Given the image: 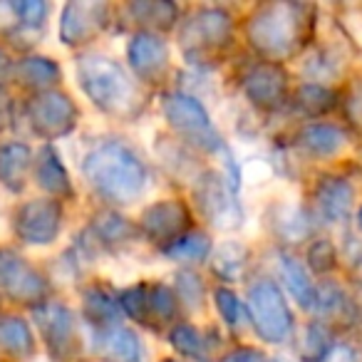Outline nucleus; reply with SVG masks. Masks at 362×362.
<instances>
[{
	"label": "nucleus",
	"instance_id": "72a5a7b5",
	"mask_svg": "<svg viewBox=\"0 0 362 362\" xmlns=\"http://www.w3.org/2000/svg\"><path fill=\"white\" fill-rule=\"evenodd\" d=\"M171 288H174L179 305L184 310V317L192 320H209L211 317V308H209V298H211V278L202 268H171L166 271Z\"/></svg>",
	"mask_w": 362,
	"mask_h": 362
},
{
	"label": "nucleus",
	"instance_id": "f704fd0d",
	"mask_svg": "<svg viewBox=\"0 0 362 362\" xmlns=\"http://www.w3.org/2000/svg\"><path fill=\"white\" fill-rule=\"evenodd\" d=\"M214 243H216V236L209 233L206 228L197 226L187 236H181L179 241L171 243V246L154 253V258L164 271H171V268H202L204 271L209 258H211Z\"/></svg>",
	"mask_w": 362,
	"mask_h": 362
},
{
	"label": "nucleus",
	"instance_id": "bb28decb",
	"mask_svg": "<svg viewBox=\"0 0 362 362\" xmlns=\"http://www.w3.org/2000/svg\"><path fill=\"white\" fill-rule=\"evenodd\" d=\"M184 16V3L174 0H127L117 3V37L144 30L171 37Z\"/></svg>",
	"mask_w": 362,
	"mask_h": 362
},
{
	"label": "nucleus",
	"instance_id": "c756f323",
	"mask_svg": "<svg viewBox=\"0 0 362 362\" xmlns=\"http://www.w3.org/2000/svg\"><path fill=\"white\" fill-rule=\"evenodd\" d=\"M181 317H184V310H181L179 298H176L166 273H161V276H146L139 330L161 342L164 332L174 322H179Z\"/></svg>",
	"mask_w": 362,
	"mask_h": 362
},
{
	"label": "nucleus",
	"instance_id": "58836bf2",
	"mask_svg": "<svg viewBox=\"0 0 362 362\" xmlns=\"http://www.w3.org/2000/svg\"><path fill=\"white\" fill-rule=\"evenodd\" d=\"M337 248H340L342 276L360 278L362 276V233H357L352 226L342 228L335 233Z\"/></svg>",
	"mask_w": 362,
	"mask_h": 362
},
{
	"label": "nucleus",
	"instance_id": "4be33fe9",
	"mask_svg": "<svg viewBox=\"0 0 362 362\" xmlns=\"http://www.w3.org/2000/svg\"><path fill=\"white\" fill-rule=\"evenodd\" d=\"M30 184L35 194L57 199V202L75 209L85 206L75 166L67 159L65 146L60 144H35V161H33Z\"/></svg>",
	"mask_w": 362,
	"mask_h": 362
},
{
	"label": "nucleus",
	"instance_id": "1a4fd4ad",
	"mask_svg": "<svg viewBox=\"0 0 362 362\" xmlns=\"http://www.w3.org/2000/svg\"><path fill=\"white\" fill-rule=\"evenodd\" d=\"M241 293L246 300L251 340L271 352H291L300 325V313L296 310L281 283L261 266L246 281Z\"/></svg>",
	"mask_w": 362,
	"mask_h": 362
},
{
	"label": "nucleus",
	"instance_id": "6e6552de",
	"mask_svg": "<svg viewBox=\"0 0 362 362\" xmlns=\"http://www.w3.org/2000/svg\"><path fill=\"white\" fill-rule=\"evenodd\" d=\"M271 139L288 151L305 176L315 169L352 164L357 161V151L362 149V139L340 119L293 122L276 132Z\"/></svg>",
	"mask_w": 362,
	"mask_h": 362
},
{
	"label": "nucleus",
	"instance_id": "8fccbe9b",
	"mask_svg": "<svg viewBox=\"0 0 362 362\" xmlns=\"http://www.w3.org/2000/svg\"><path fill=\"white\" fill-rule=\"evenodd\" d=\"M80 362H105V360H97V357H82Z\"/></svg>",
	"mask_w": 362,
	"mask_h": 362
},
{
	"label": "nucleus",
	"instance_id": "f3484780",
	"mask_svg": "<svg viewBox=\"0 0 362 362\" xmlns=\"http://www.w3.org/2000/svg\"><path fill=\"white\" fill-rule=\"evenodd\" d=\"M0 293L13 310L30 313L57 296L40 258L13 243H0Z\"/></svg>",
	"mask_w": 362,
	"mask_h": 362
},
{
	"label": "nucleus",
	"instance_id": "c03bdc74",
	"mask_svg": "<svg viewBox=\"0 0 362 362\" xmlns=\"http://www.w3.org/2000/svg\"><path fill=\"white\" fill-rule=\"evenodd\" d=\"M8 204H11V202H6V199L0 197V226H3V228H8ZM0 243H6V241L0 238Z\"/></svg>",
	"mask_w": 362,
	"mask_h": 362
},
{
	"label": "nucleus",
	"instance_id": "20e7f679",
	"mask_svg": "<svg viewBox=\"0 0 362 362\" xmlns=\"http://www.w3.org/2000/svg\"><path fill=\"white\" fill-rule=\"evenodd\" d=\"M243 6L231 3H184V16L171 35L179 67L228 72L241 55Z\"/></svg>",
	"mask_w": 362,
	"mask_h": 362
},
{
	"label": "nucleus",
	"instance_id": "393cba45",
	"mask_svg": "<svg viewBox=\"0 0 362 362\" xmlns=\"http://www.w3.org/2000/svg\"><path fill=\"white\" fill-rule=\"evenodd\" d=\"M261 266L281 283V288L291 298V303L300 313V317L310 315L313 303H315L317 281L305 268L300 253L291 251V248H276L261 243Z\"/></svg>",
	"mask_w": 362,
	"mask_h": 362
},
{
	"label": "nucleus",
	"instance_id": "c85d7f7f",
	"mask_svg": "<svg viewBox=\"0 0 362 362\" xmlns=\"http://www.w3.org/2000/svg\"><path fill=\"white\" fill-rule=\"evenodd\" d=\"M70 298L77 308L82 327H110L117 322H124L122 308L117 303V286H112L107 278H87L85 283L75 288Z\"/></svg>",
	"mask_w": 362,
	"mask_h": 362
},
{
	"label": "nucleus",
	"instance_id": "6ab92c4d",
	"mask_svg": "<svg viewBox=\"0 0 362 362\" xmlns=\"http://www.w3.org/2000/svg\"><path fill=\"white\" fill-rule=\"evenodd\" d=\"M122 40L124 42H122L119 57L144 90L156 95L174 85L176 72H179V57H176L171 37L134 30L127 33Z\"/></svg>",
	"mask_w": 362,
	"mask_h": 362
},
{
	"label": "nucleus",
	"instance_id": "a211bd4d",
	"mask_svg": "<svg viewBox=\"0 0 362 362\" xmlns=\"http://www.w3.org/2000/svg\"><path fill=\"white\" fill-rule=\"evenodd\" d=\"M134 218L139 226L141 243L149 253H159L161 248L171 246L199 226L187 194L169 192V189H161L149 202L141 204L134 211Z\"/></svg>",
	"mask_w": 362,
	"mask_h": 362
},
{
	"label": "nucleus",
	"instance_id": "4c0bfd02",
	"mask_svg": "<svg viewBox=\"0 0 362 362\" xmlns=\"http://www.w3.org/2000/svg\"><path fill=\"white\" fill-rule=\"evenodd\" d=\"M298 253H300L303 263H305V268L310 271V276L315 278V281L342 276L340 248H337L335 233L320 231L317 236H313Z\"/></svg>",
	"mask_w": 362,
	"mask_h": 362
},
{
	"label": "nucleus",
	"instance_id": "9d476101",
	"mask_svg": "<svg viewBox=\"0 0 362 362\" xmlns=\"http://www.w3.org/2000/svg\"><path fill=\"white\" fill-rule=\"evenodd\" d=\"M87 127V110L72 87L18 95V134L33 144H60L77 139Z\"/></svg>",
	"mask_w": 362,
	"mask_h": 362
},
{
	"label": "nucleus",
	"instance_id": "ddd939ff",
	"mask_svg": "<svg viewBox=\"0 0 362 362\" xmlns=\"http://www.w3.org/2000/svg\"><path fill=\"white\" fill-rule=\"evenodd\" d=\"M258 226L266 246L300 251L313 236L322 231L308 206L303 189H273L258 211Z\"/></svg>",
	"mask_w": 362,
	"mask_h": 362
},
{
	"label": "nucleus",
	"instance_id": "09e8293b",
	"mask_svg": "<svg viewBox=\"0 0 362 362\" xmlns=\"http://www.w3.org/2000/svg\"><path fill=\"white\" fill-rule=\"evenodd\" d=\"M6 298H3V293H0V313H3V310H6Z\"/></svg>",
	"mask_w": 362,
	"mask_h": 362
},
{
	"label": "nucleus",
	"instance_id": "7c9ffc66",
	"mask_svg": "<svg viewBox=\"0 0 362 362\" xmlns=\"http://www.w3.org/2000/svg\"><path fill=\"white\" fill-rule=\"evenodd\" d=\"M70 85L67 62L57 55L42 50H33L25 55H18L16 67V92L18 95H37V92L57 90Z\"/></svg>",
	"mask_w": 362,
	"mask_h": 362
},
{
	"label": "nucleus",
	"instance_id": "4468645a",
	"mask_svg": "<svg viewBox=\"0 0 362 362\" xmlns=\"http://www.w3.org/2000/svg\"><path fill=\"white\" fill-rule=\"evenodd\" d=\"M117 37V3L67 0L55 13V40L67 55L107 45Z\"/></svg>",
	"mask_w": 362,
	"mask_h": 362
},
{
	"label": "nucleus",
	"instance_id": "0eeeda50",
	"mask_svg": "<svg viewBox=\"0 0 362 362\" xmlns=\"http://www.w3.org/2000/svg\"><path fill=\"white\" fill-rule=\"evenodd\" d=\"M80 211L82 209L30 192L28 197L8 204L11 243L35 258H47L67 243Z\"/></svg>",
	"mask_w": 362,
	"mask_h": 362
},
{
	"label": "nucleus",
	"instance_id": "b1692460",
	"mask_svg": "<svg viewBox=\"0 0 362 362\" xmlns=\"http://www.w3.org/2000/svg\"><path fill=\"white\" fill-rule=\"evenodd\" d=\"M258 268H261V243L241 233V236L216 238L204 271L216 286L243 288Z\"/></svg>",
	"mask_w": 362,
	"mask_h": 362
},
{
	"label": "nucleus",
	"instance_id": "dca6fc26",
	"mask_svg": "<svg viewBox=\"0 0 362 362\" xmlns=\"http://www.w3.org/2000/svg\"><path fill=\"white\" fill-rule=\"evenodd\" d=\"M77 223L90 236L97 251L105 256V266H110V263H132L134 258L149 253L144 248V243H141L134 214L129 211L85 204Z\"/></svg>",
	"mask_w": 362,
	"mask_h": 362
},
{
	"label": "nucleus",
	"instance_id": "de8ad7c7",
	"mask_svg": "<svg viewBox=\"0 0 362 362\" xmlns=\"http://www.w3.org/2000/svg\"><path fill=\"white\" fill-rule=\"evenodd\" d=\"M156 362H181V360H176V357H171V355H166V352H164V355L156 357Z\"/></svg>",
	"mask_w": 362,
	"mask_h": 362
},
{
	"label": "nucleus",
	"instance_id": "f8f14e48",
	"mask_svg": "<svg viewBox=\"0 0 362 362\" xmlns=\"http://www.w3.org/2000/svg\"><path fill=\"white\" fill-rule=\"evenodd\" d=\"M357 171H360V161H352L345 166L315 169L305 176L303 197L322 231L337 233L352 226V218L362 202Z\"/></svg>",
	"mask_w": 362,
	"mask_h": 362
},
{
	"label": "nucleus",
	"instance_id": "2eb2a0df",
	"mask_svg": "<svg viewBox=\"0 0 362 362\" xmlns=\"http://www.w3.org/2000/svg\"><path fill=\"white\" fill-rule=\"evenodd\" d=\"M40 337L45 362H80L85 357V332L70 296H52L28 313Z\"/></svg>",
	"mask_w": 362,
	"mask_h": 362
},
{
	"label": "nucleus",
	"instance_id": "473e14b6",
	"mask_svg": "<svg viewBox=\"0 0 362 362\" xmlns=\"http://www.w3.org/2000/svg\"><path fill=\"white\" fill-rule=\"evenodd\" d=\"M342 107V87L298 80L291 97V122L337 119Z\"/></svg>",
	"mask_w": 362,
	"mask_h": 362
},
{
	"label": "nucleus",
	"instance_id": "a19ab883",
	"mask_svg": "<svg viewBox=\"0 0 362 362\" xmlns=\"http://www.w3.org/2000/svg\"><path fill=\"white\" fill-rule=\"evenodd\" d=\"M322 362H362V340L355 335H340Z\"/></svg>",
	"mask_w": 362,
	"mask_h": 362
},
{
	"label": "nucleus",
	"instance_id": "c9c22d12",
	"mask_svg": "<svg viewBox=\"0 0 362 362\" xmlns=\"http://www.w3.org/2000/svg\"><path fill=\"white\" fill-rule=\"evenodd\" d=\"M209 308H211V320H216L231 340H251L246 300H243L241 288L216 286L214 283Z\"/></svg>",
	"mask_w": 362,
	"mask_h": 362
},
{
	"label": "nucleus",
	"instance_id": "ea45409f",
	"mask_svg": "<svg viewBox=\"0 0 362 362\" xmlns=\"http://www.w3.org/2000/svg\"><path fill=\"white\" fill-rule=\"evenodd\" d=\"M273 352L253 340H233L216 362H271Z\"/></svg>",
	"mask_w": 362,
	"mask_h": 362
},
{
	"label": "nucleus",
	"instance_id": "7ed1b4c3",
	"mask_svg": "<svg viewBox=\"0 0 362 362\" xmlns=\"http://www.w3.org/2000/svg\"><path fill=\"white\" fill-rule=\"evenodd\" d=\"M325 6L298 0H266L243 6L241 50L256 60L293 67L315 42Z\"/></svg>",
	"mask_w": 362,
	"mask_h": 362
},
{
	"label": "nucleus",
	"instance_id": "9b49d317",
	"mask_svg": "<svg viewBox=\"0 0 362 362\" xmlns=\"http://www.w3.org/2000/svg\"><path fill=\"white\" fill-rule=\"evenodd\" d=\"M187 199L192 204L197 221L202 228L221 236H241L248 226V202L241 192L228 184L223 171L214 164H206L187 189Z\"/></svg>",
	"mask_w": 362,
	"mask_h": 362
},
{
	"label": "nucleus",
	"instance_id": "a878e982",
	"mask_svg": "<svg viewBox=\"0 0 362 362\" xmlns=\"http://www.w3.org/2000/svg\"><path fill=\"white\" fill-rule=\"evenodd\" d=\"M305 317H315V320L325 322V325H330L340 335H360L362 317L350 278L337 276L317 281L315 303H313L310 315Z\"/></svg>",
	"mask_w": 362,
	"mask_h": 362
},
{
	"label": "nucleus",
	"instance_id": "79ce46f5",
	"mask_svg": "<svg viewBox=\"0 0 362 362\" xmlns=\"http://www.w3.org/2000/svg\"><path fill=\"white\" fill-rule=\"evenodd\" d=\"M18 134V92L0 90V139Z\"/></svg>",
	"mask_w": 362,
	"mask_h": 362
},
{
	"label": "nucleus",
	"instance_id": "f03ea898",
	"mask_svg": "<svg viewBox=\"0 0 362 362\" xmlns=\"http://www.w3.org/2000/svg\"><path fill=\"white\" fill-rule=\"evenodd\" d=\"M67 75L85 110L105 127L134 132L154 117V95L134 80L119 52L107 45L70 55Z\"/></svg>",
	"mask_w": 362,
	"mask_h": 362
},
{
	"label": "nucleus",
	"instance_id": "cd10ccee",
	"mask_svg": "<svg viewBox=\"0 0 362 362\" xmlns=\"http://www.w3.org/2000/svg\"><path fill=\"white\" fill-rule=\"evenodd\" d=\"M33 161L35 144L21 134L0 139V197L6 202H18L33 192Z\"/></svg>",
	"mask_w": 362,
	"mask_h": 362
},
{
	"label": "nucleus",
	"instance_id": "37998d69",
	"mask_svg": "<svg viewBox=\"0 0 362 362\" xmlns=\"http://www.w3.org/2000/svg\"><path fill=\"white\" fill-rule=\"evenodd\" d=\"M16 67H18V52L0 40V90L16 92Z\"/></svg>",
	"mask_w": 362,
	"mask_h": 362
},
{
	"label": "nucleus",
	"instance_id": "f257e3e1",
	"mask_svg": "<svg viewBox=\"0 0 362 362\" xmlns=\"http://www.w3.org/2000/svg\"><path fill=\"white\" fill-rule=\"evenodd\" d=\"M75 174L82 199L90 206L119 209L134 214L161 192L146 146L132 132L112 127H85L77 139Z\"/></svg>",
	"mask_w": 362,
	"mask_h": 362
},
{
	"label": "nucleus",
	"instance_id": "aec40b11",
	"mask_svg": "<svg viewBox=\"0 0 362 362\" xmlns=\"http://www.w3.org/2000/svg\"><path fill=\"white\" fill-rule=\"evenodd\" d=\"M144 146L151 164H154L156 176H159L161 189H169V192L184 194L192 187V181L199 176V171L209 164L204 156H199L187 144H181L179 139L166 134L161 127H156L151 132V136L144 141Z\"/></svg>",
	"mask_w": 362,
	"mask_h": 362
},
{
	"label": "nucleus",
	"instance_id": "39448f33",
	"mask_svg": "<svg viewBox=\"0 0 362 362\" xmlns=\"http://www.w3.org/2000/svg\"><path fill=\"white\" fill-rule=\"evenodd\" d=\"M226 75L228 92L233 100H238L246 110L261 117L273 129V134L281 132L283 127L293 124L291 115H288L293 87L298 82L293 67L256 60L241 50V55L233 60Z\"/></svg>",
	"mask_w": 362,
	"mask_h": 362
},
{
	"label": "nucleus",
	"instance_id": "423d86ee",
	"mask_svg": "<svg viewBox=\"0 0 362 362\" xmlns=\"http://www.w3.org/2000/svg\"><path fill=\"white\" fill-rule=\"evenodd\" d=\"M154 119L159 122L166 134L187 144L209 164H214L223 151L233 146L211 107L181 87H166V90L156 92Z\"/></svg>",
	"mask_w": 362,
	"mask_h": 362
},
{
	"label": "nucleus",
	"instance_id": "49530a36",
	"mask_svg": "<svg viewBox=\"0 0 362 362\" xmlns=\"http://www.w3.org/2000/svg\"><path fill=\"white\" fill-rule=\"evenodd\" d=\"M352 228H355L357 233H362V202H360V206H357V211H355V218H352Z\"/></svg>",
	"mask_w": 362,
	"mask_h": 362
},
{
	"label": "nucleus",
	"instance_id": "5701e85b",
	"mask_svg": "<svg viewBox=\"0 0 362 362\" xmlns=\"http://www.w3.org/2000/svg\"><path fill=\"white\" fill-rule=\"evenodd\" d=\"M85 357L105 362H156L151 337L132 322H117L110 327H82Z\"/></svg>",
	"mask_w": 362,
	"mask_h": 362
},
{
	"label": "nucleus",
	"instance_id": "2f4dec72",
	"mask_svg": "<svg viewBox=\"0 0 362 362\" xmlns=\"http://www.w3.org/2000/svg\"><path fill=\"white\" fill-rule=\"evenodd\" d=\"M42 347L30 315L6 308L0 313V362H40Z\"/></svg>",
	"mask_w": 362,
	"mask_h": 362
},
{
	"label": "nucleus",
	"instance_id": "412c9836",
	"mask_svg": "<svg viewBox=\"0 0 362 362\" xmlns=\"http://www.w3.org/2000/svg\"><path fill=\"white\" fill-rule=\"evenodd\" d=\"M166 355L181 362H216L218 355L231 345V337L221 330L216 320H192L181 317L161 337Z\"/></svg>",
	"mask_w": 362,
	"mask_h": 362
},
{
	"label": "nucleus",
	"instance_id": "e433bc0d",
	"mask_svg": "<svg viewBox=\"0 0 362 362\" xmlns=\"http://www.w3.org/2000/svg\"><path fill=\"white\" fill-rule=\"evenodd\" d=\"M340 332L330 325L315 320V317H300L296 342L291 347V355L298 362H322V357L330 352V347L337 342Z\"/></svg>",
	"mask_w": 362,
	"mask_h": 362
},
{
	"label": "nucleus",
	"instance_id": "a18cd8bd",
	"mask_svg": "<svg viewBox=\"0 0 362 362\" xmlns=\"http://www.w3.org/2000/svg\"><path fill=\"white\" fill-rule=\"evenodd\" d=\"M271 362H298V360L291 355V352H273Z\"/></svg>",
	"mask_w": 362,
	"mask_h": 362
}]
</instances>
